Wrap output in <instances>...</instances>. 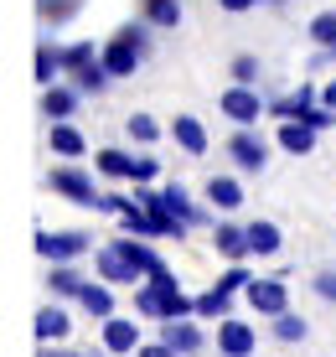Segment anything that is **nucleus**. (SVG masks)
Here are the masks:
<instances>
[{
    "label": "nucleus",
    "mask_w": 336,
    "mask_h": 357,
    "mask_svg": "<svg viewBox=\"0 0 336 357\" xmlns=\"http://www.w3.org/2000/svg\"><path fill=\"white\" fill-rule=\"evenodd\" d=\"M135 311L160 326L176 316H197V295H186L171 269H155V275H145V285H135Z\"/></svg>",
    "instance_id": "obj_1"
},
{
    "label": "nucleus",
    "mask_w": 336,
    "mask_h": 357,
    "mask_svg": "<svg viewBox=\"0 0 336 357\" xmlns=\"http://www.w3.org/2000/svg\"><path fill=\"white\" fill-rule=\"evenodd\" d=\"M228 161L238 176H259V171L269 166V145H264V135H259L254 125H233L228 135Z\"/></svg>",
    "instance_id": "obj_2"
},
{
    "label": "nucleus",
    "mask_w": 336,
    "mask_h": 357,
    "mask_svg": "<svg viewBox=\"0 0 336 357\" xmlns=\"http://www.w3.org/2000/svg\"><path fill=\"white\" fill-rule=\"evenodd\" d=\"M47 181H52V192H57V197H68L72 207H93V213H98V197H104V192H98L93 171H83V166H72V161H68V166H57Z\"/></svg>",
    "instance_id": "obj_3"
},
{
    "label": "nucleus",
    "mask_w": 336,
    "mask_h": 357,
    "mask_svg": "<svg viewBox=\"0 0 336 357\" xmlns=\"http://www.w3.org/2000/svg\"><path fill=\"white\" fill-rule=\"evenodd\" d=\"M93 249V238L83 228H68V233H36V254H42L47 264H72V259H83V254Z\"/></svg>",
    "instance_id": "obj_4"
},
{
    "label": "nucleus",
    "mask_w": 336,
    "mask_h": 357,
    "mask_svg": "<svg viewBox=\"0 0 336 357\" xmlns=\"http://www.w3.org/2000/svg\"><path fill=\"white\" fill-rule=\"evenodd\" d=\"M98 63L109 68V78H130V73H140V63H145V47H135L130 36H109L104 47H98Z\"/></svg>",
    "instance_id": "obj_5"
},
{
    "label": "nucleus",
    "mask_w": 336,
    "mask_h": 357,
    "mask_svg": "<svg viewBox=\"0 0 336 357\" xmlns=\"http://www.w3.org/2000/svg\"><path fill=\"white\" fill-rule=\"evenodd\" d=\"M98 347L109 357H135L140 352V321H130V316H109V321H98Z\"/></svg>",
    "instance_id": "obj_6"
},
{
    "label": "nucleus",
    "mask_w": 336,
    "mask_h": 357,
    "mask_svg": "<svg viewBox=\"0 0 336 357\" xmlns=\"http://www.w3.org/2000/svg\"><path fill=\"white\" fill-rule=\"evenodd\" d=\"M217 104H222V114H228V125H259V114H264V98L248 89V83H228Z\"/></svg>",
    "instance_id": "obj_7"
},
{
    "label": "nucleus",
    "mask_w": 336,
    "mask_h": 357,
    "mask_svg": "<svg viewBox=\"0 0 336 357\" xmlns=\"http://www.w3.org/2000/svg\"><path fill=\"white\" fill-rule=\"evenodd\" d=\"M213 347H217L222 357H254L259 337H254V326H248V321H238V316H222L217 331H213Z\"/></svg>",
    "instance_id": "obj_8"
},
{
    "label": "nucleus",
    "mask_w": 336,
    "mask_h": 357,
    "mask_svg": "<svg viewBox=\"0 0 336 357\" xmlns=\"http://www.w3.org/2000/svg\"><path fill=\"white\" fill-rule=\"evenodd\" d=\"M243 295H248V305H254L259 316H269V321H275L280 311H290V295H284V285L275 275H254V285H248Z\"/></svg>",
    "instance_id": "obj_9"
},
{
    "label": "nucleus",
    "mask_w": 336,
    "mask_h": 357,
    "mask_svg": "<svg viewBox=\"0 0 336 357\" xmlns=\"http://www.w3.org/2000/svg\"><path fill=\"white\" fill-rule=\"evenodd\" d=\"M160 342H171L181 357H197L207 347V331L197 326V316H176V321H160Z\"/></svg>",
    "instance_id": "obj_10"
},
{
    "label": "nucleus",
    "mask_w": 336,
    "mask_h": 357,
    "mask_svg": "<svg viewBox=\"0 0 336 357\" xmlns=\"http://www.w3.org/2000/svg\"><path fill=\"white\" fill-rule=\"evenodd\" d=\"M47 145H52V155H62V161H83V155H89L83 130L68 125V119H47Z\"/></svg>",
    "instance_id": "obj_11"
},
{
    "label": "nucleus",
    "mask_w": 336,
    "mask_h": 357,
    "mask_svg": "<svg viewBox=\"0 0 336 357\" xmlns=\"http://www.w3.org/2000/svg\"><path fill=\"white\" fill-rule=\"evenodd\" d=\"M213 249H217V254H222L228 264H243L248 254H254V249H248V223L238 228L233 218H222V223H213Z\"/></svg>",
    "instance_id": "obj_12"
},
{
    "label": "nucleus",
    "mask_w": 336,
    "mask_h": 357,
    "mask_svg": "<svg viewBox=\"0 0 336 357\" xmlns=\"http://www.w3.org/2000/svg\"><path fill=\"white\" fill-rule=\"evenodd\" d=\"M202 197L213 202V213H238L243 207V181L233 176V171H217V176H207Z\"/></svg>",
    "instance_id": "obj_13"
},
{
    "label": "nucleus",
    "mask_w": 336,
    "mask_h": 357,
    "mask_svg": "<svg viewBox=\"0 0 336 357\" xmlns=\"http://www.w3.org/2000/svg\"><path fill=\"white\" fill-rule=\"evenodd\" d=\"M93 269H98V280H109V285H135V280H145L140 269H135L124 254L114 249V243H104V249H93Z\"/></svg>",
    "instance_id": "obj_14"
},
{
    "label": "nucleus",
    "mask_w": 336,
    "mask_h": 357,
    "mask_svg": "<svg viewBox=\"0 0 336 357\" xmlns=\"http://www.w3.org/2000/svg\"><path fill=\"white\" fill-rule=\"evenodd\" d=\"M171 140H176L192 161H202L207 145H213V140H207V125H202L197 114H176V119H171Z\"/></svg>",
    "instance_id": "obj_15"
},
{
    "label": "nucleus",
    "mask_w": 336,
    "mask_h": 357,
    "mask_svg": "<svg viewBox=\"0 0 336 357\" xmlns=\"http://www.w3.org/2000/svg\"><path fill=\"white\" fill-rule=\"evenodd\" d=\"M78 104H83V89H78L72 78L42 89V114H47V119H72V114H78Z\"/></svg>",
    "instance_id": "obj_16"
},
{
    "label": "nucleus",
    "mask_w": 336,
    "mask_h": 357,
    "mask_svg": "<svg viewBox=\"0 0 336 357\" xmlns=\"http://www.w3.org/2000/svg\"><path fill=\"white\" fill-rule=\"evenodd\" d=\"M316 135L321 130H310L305 119H280V125H275V145L290 151V155H310V151H316Z\"/></svg>",
    "instance_id": "obj_17"
},
{
    "label": "nucleus",
    "mask_w": 336,
    "mask_h": 357,
    "mask_svg": "<svg viewBox=\"0 0 336 357\" xmlns=\"http://www.w3.org/2000/svg\"><path fill=\"white\" fill-rule=\"evenodd\" d=\"M160 192H166L171 213H176V218H181L186 228H207V223H213V213H207V207H197V202H192V192H186L181 181H166V187H160Z\"/></svg>",
    "instance_id": "obj_18"
},
{
    "label": "nucleus",
    "mask_w": 336,
    "mask_h": 357,
    "mask_svg": "<svg viewBox=\"0 0 336 357\" xmlns=\"http://www.w3.org/2000/svg\"><path fill=\"white\" fill-rule=\"evenodd\" d=\"M109 243H114V249H119L135 269H140V275H155V269H166V264H160V254L140 238V233H119V238H109Z\"/></svg>",
    "instance_id": "obj_19"
},
{
    "label": "nucleus",
    "mask_w": 336,
    "mask_h": 357,
    "mask_svg": "<svg viewBox=\"0 0 336 357\" xmlns=\"http://www.w3.org/2000/svg\"><path fill=\"white\" fill-rule=\"evenodd\" d=\"M36 337L42 342H68L72 337V316H68L62 301H47L42 311H36Z\"/></svg>",
    "instance_id": "obj_20"
},
{
    "label": "nucleus",
    "mask_w": 336,
    "mask_h": 357,
    "mask_svg": "<svg viewBox=\"0 0 336 357\" xmlns=\"http://www.w3.org/2000/svg\"><path fill=\"white\" fill-rule=\"evenodd\" d=\"M78 311L93 316V321H109V316H114V285H109V280H98V285H89V280H83Z\"/></svg>",
    "instance_id": "obj_21"
},
{
    "label": "nucleus",
    "mask_w": 336,
    "mask_h": 357,
    "mask_svg": "<svg viewBox=\"0 0 336 357\" xmlns=\"http://www.w3.org/2000/svg\"><path fill=\"white\" fill-rule=\"evenodd\" d=\"M310 104H316V83H300L295 93H284V98H269V114H275V119H300Z\"/></svg>",
    "instance_id": "obj_22"
},
{
    "label": "nucleus",
    "mask_w": 336,
    "mask_h": 357,
    "mask_svg": "<svg viewBox=\"0 0 336 357\" xmlns=\"http://www.w3.org/2000/svg\"><path fill=\"white\" fill-rule=\"evenodd\" d=\"M280 243H284V233L269 223V218H259V223H248V249L259 254V259H275L280 254Z\"/></svg>",
    "instance_id": "obj_23"
},
{
    "label": "nucleus",
    "mask_w": 336,
    "mask_h": 357,
    "mask_svg": "<svg viewBox=\"0 0 336 357\" xmlns=\"http://www.w3.org/2000/svg\"><path fill=\"white\" fill-rule=\"evenodd\" d=\"M78 290H83V280H78L72 264H52L47 269V295H52V301H78Z\"/></svg>",
    "instance_id": "obj_24"
},
{
    "label": "nucleus",
    "mask_w": 336,
    "mask_h": 357,
    "mask_svg": "<svg viewBox=\"0 0 336 357\" xmlns=\"http://www.w3.org/2000/svg\"><path fill=\"white\" fill-rule=\"evenodd\" d=\"M93 161H98V176H104V181H130V166H135L130 151H119V145H104Z\"/></svg>",
    "instance_id": "obj_25"
},
{
    "label": "nucleus",
    "mask_w": 336,
    "mask_h": 357,
    "mask_svg": "<svg viewBox=\"0 0 336 357\" xmlns=\"http://www.w3.org/2000/svg\"><path fill=\"white\" fill-rule=\"evenodd\" d=\"M140 16L151 21V26L171 31V26L181 21V0H140Z\"/></svg>",
    "instance_id": "obj_26"
},
{
    "label": "nucleus",
    "mask_w": 336,
    "mask_h": 357,
    "mask_svg": "<svg viewBox=\"0 0 336 357\" xmlns=\"http://www.w3.org/2000/svg\"><path fill=\"white\" fill-rule=\"evenodd\" d=\"M228 305H233V295L228 290H202V295H197V321H222V316H233L228 311Z\"/></svg>",
    "instance_id": "obj_27"
},
{
    "label": "nucleus",
    "mask_w": 336,
    "mask_h": 357,
    "mask_svg": "<svg viewBox=\"0 0 336 357\" xmlns=\"http://www.w3.org/2000/svg\"><path fill=\"white\" fill-rule=\"evenodd\" d=\"M57 73H62V47H57V42H42V47H36V83H42V89H52Z\"/></svg>",
    "instance_id": "obj_28"
},
{
    "label": "nucleus",
    "mask_w": 336,
    "mask_h": 357,
    "mask_svg": "<svg viewBox=\"0 0 336 357\" xmlns=\"http://www.w3.org/2000/svg\"><path fill=\"white\" fill-rule=\"evenodd\" d=\"M89 63H98V47L93 42H68V47H62V73H68V78L78 68H89Z\"/></svg>",
    "instance_id": "obj_29"
},
{
    "label": "nucleus",
    "mask_w": 336,
    "mask_h": 357,
    "mask_svg": "<svg viewBox=\"0 0 336 357\" xmlns=\"http://www.w3.org/2000/svg\"><path fill=\"white\" fill-rule=\"evenodd\" d=\"M130 181H135V187H155V181H160V161H155V151H151V145H145V151L135 155Z\"/></svg>",
    "instance_id": "obj_30"
},
{
    "label": "nucleus",
    "mask_w": 336,
    "mask_h": 357,
    "mask_svg": "<svg viewBox=\"0 0 336 357\" xmlns=\"http://www.w3.org/2000/svg\"><path fill=\"white\" fill-rule=\"evenodd\" d=\"M124 130H130L135 145H151V151H155V140H160V119H151V114H130V119H124Z\"/></svg>",
    "instance_id": "obj_31"
},
{
    "label": "nucleus",
    "mask_w": 336,
    "mask_h": 357,
    "mask_svg": "<svg viewBox=\"0 0 336 357\" xmlns=\"http://www.w3.org/2000/svg\"><path fill=\"white\" fill-rule=\"evenodd\" d=\"M72 83H78L83 93H104L114 78H109V68H104V63H89V68H78V73H72Z\"/></svg>",
    "instance_id": "obj_32"
},
{
    "label": "nucleus",
    "mask_w": 336,
    "mask_h": 357,
    "mask_svg": "<svg viewBox=\"0 0 336 357\" xmlns=\"http://www.w3.org/2000/svg\"><path fill=\"white\" fill-rule=\"evenodd\" d=\"M305 316H295V311H280L275 316V342H305Z\"/></svg>",
    "instance_id": "obj_33"
},
{
    "label": "nucleus",
    "mask_w": 336,
    "mask_h": 357,
    "mask_svg": "<svg viewBox=\"0 0 336 357\" xmlns=\"http://www.w3.org/2000/svg\"><path fill=\"white\" fill-rule=\"evenodd\" d=\"M310 36H316L321 52H336V10H321V16L310 21Z\"/></svg>",
    "instance_id": "obj_34"
},
{
    "label": "nucleus",
    "mask_w": 336,
    "mask_h": 357,
    "mask_svg": "<svg viewBox=\"0 0 336 357\" xmlns=\"http://www.w3.org/2000/svg\"><path fill=\"white\" fill-rule=\"evenodd\" d=\"M248 285H254V275H248L243 264H228V269H222V280H217V290H228V295H238Z\"/></svg>",
    "instance_id": "obj_35"
},
{
    "label": "nucleus",
    "mask_w": 336,
    "mask_h": 357,
    "mask_svg": "<svg viewBox=\"0 0 336 357\" xmlns=\"http://www.w3.org/2000/svg\"><path fill=\"white\" fill-rule=\"evenodd\" d=\"M233 83H248V89H254L259 83V57H248V52L233 57Z\"/></svg>",
    "instance_id": "obj_36"
},
{
    "label": "nucleus",
    "mask_w": 336,
    "mask_h": 357,
    "mask_svg": "<svg viewBox=\"0 0 336 357\" xmlns=\"http://www.w3.org/2000/svg\"><path fill=\"white\" fill-rule=\"evenodd\" d=\"M310 290L321 295V301L336 305V269H316V280H310Z\"/></svg>",
    "instance_id": "obj_37"
},
{
    "label": "nucleus",
    "mask_w": 336,
    "mask_h": 357,
    "mask_svg": "<svg viewBox=\"0 0 336 357\" xmlns=\"http://www.w3.org/2000/svg\"><path fill=\"white\" fill-rule=\"evenodd\" d=\"M135 357H181V352L171 347V342H160V337H155V342H140V352H135Z\"/></svg>",
    "instance_id": "obj_38"
},
{
    "label": "nucleus",
    "mask_w": 336,
    "mask_h": 357,
    "mask_svg": "<svg viewBox=\"0 0 336 357\" xmlns=\"http://www.w3.org/2000/svg\"><path fill=\"white\" fill-rule=\"evenodd\" d=\"M36 357H89V352H72L68 342H42V352Z\"/></svg>",
    "instance_id": "obj_39"
},
{
    "label": "nucleus",
    "mask_w": 336,
    "mask_h": 357,
    "mask_svg": "<svg viewBox=\"0 0 336 357\" xmlns=\"http://www.w3.org/2000/svg\"><path fill=\"white\" fill-rule=\"evenodd\" d=\"M72 0H42V16H68Z\"/></svg>",
    "instance_id": "obj_40"
},
{
    "label": "nucleus",
    "mask_w": 336,
    "mask_h": 357,
    "mask_svg": "<svg viewBox=\"0 0 336 357\" xmlns=\"http://www.w3.org/2000/svg\"><path fill=\"white\" fill-rule=\"evenodd\" d=\"M217 6H222V10H254L259 0H217Z\"/></svg>",
    "instance_id": "obj_41"
},
{
    "label": "nucleus",
    "mask_w": 336,
    "mask_h": 357,
    "mask_svg": "<svg viewBox=\"0 0 336 357\" xmlns=\"http://www.w3.org/2000/svg\"><path fill=\"white\" fill-rule=\"evenodd\" d=\"M321 104H331V109H336V78H326V89H321Z\"/></svg>",
    "instance_id": "obj_42"
},
{
    "label": "nucleus",
    "mask_w": 336,
    "mask_h": 357,
    "mask_svg": "<svg viewBox=\"0 0 336 357\" xmlns=\"http://www.w3.org/2000/svg\"><path fill=\"white\" fill-rule=\"evenodd\" d=\"M331 63H336V52H331Z\"/></svg>",
    "instance_id": "obj_43"
}]
</instances>
